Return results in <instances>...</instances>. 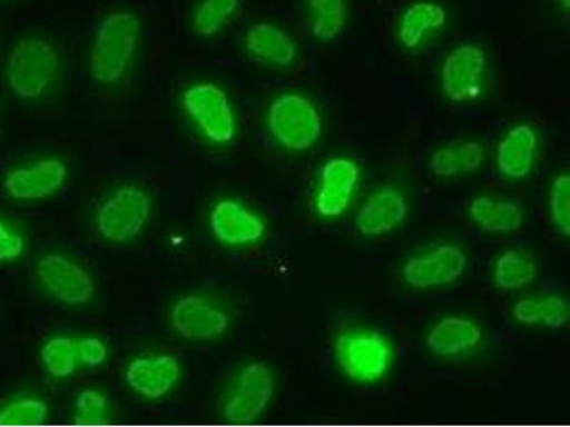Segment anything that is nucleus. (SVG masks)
<instances>
[{
	"label": "nucleus",
	"instance_id": "cd10ccee",
	"mask_svg": "<svg viewBox=\"0 0 570 427\" xmlns=\"http://www.w3.org/2000/svg\"><path fill=\"white\" fill-rule=\"evenodd\" d=\"M48 419V406L38 399L13 401L0 410V426H38Z\"/></svg>",
	"mask_w": 570,
	"mask_h": 427
},
{
	"label": "nucleus",
	"instance_id": "4468645a",
	"mask_svg": "<svg viewBox=\"0 0 570 427\" xmlns=\"http://www.w3.org/2000/svg\"><path fill=\"white\" fill-rule=\"evenodd\" d=\"M406 216H409V202L404 195L395 188H383L360 208L355 226L363 236H383L402 226Z\"/></svg>",
	"mask_w": 570,
	"mask_h": 427
},
{
	"label": "nucleus",
	"instance_id": "bb28decb",
	"mask_svg": "<svg viewBox=\"0 0 570 427\" xmlns=\"http://www.w3.org/2000/svg\"><path fill=\"white\" fill-rule=\"evenodd\" d=\"M78 348L69 338H53L45 344L42 360L49 374L56 378H68L76 369Z\"/></svg>",
	"mask_w": 570,
	"mask_h": 427
},
{
	"label": "nucleus",
	"instance_id": "c85d7f7f",
	"mask_svg": "<svg viewBox=\"0 0 570 427\" xmlns=\"http://www.w3.org/2000/svg\"><path fill=\"white\" fill-rule=\"evenodd\" d=\"M549 208H551L552 220L559 234L568 238L570 236V178L568 172L553 181L551 195H549Z\"/></svg>",
	"mask_w": 570,
	"mask_h": 427
},
{
	"label": "nucleus",
	"instance_id": "b1692460",
	"mask_svg": "<svg viewBox=\"0 0 570 427\" xmlns=\"http://www.w3.org/2000/svg\"><path fill=\"white\" fill-rule=\"evenodd\" d=\"M309 24L315 39L331 42L344 32L348 8L345 0H307Z\"/></svg>",
	"mask_w": 570,
	"mask_h": 427
},
{
	"label": "nucleus",
	"instance_id": "9b49d317",
	"mask_svg": "<svg viewBox=\"0 0 570 427\" xmlns=\"http://www.w3.org/2000/svg\"><path fill=\"white\" fill-rule=\"evenodd\" d=\"M171 324L181 337L212 340L226 332L228 317L208 299L190 295L178 299L173 307Z\"/></svg>",
	"mask_w": 570,
	"mask_h": 427
},
{
	"label": "nucleus",
	"instance_id": "a211bd4d",
	"mask_svg": "<svg viewBox=\"0 0 570 427\" xmlns=\"http://www.w3.org/2000/svg\"><path fill=\"white\" fill-rule=\"evenodd\" d=\"M537 131L529 125L513 127L498 146V169L509 178H523L532 170L537 155Z\"/></svg>",
	"mask_w": 570,
	"mask_h": 427
},
{
	"label": "nucleus",
	"instance_id": "7ed1b4c3",
	"mask_svg": "<svg viewBox=\"0 0 570 427\" xmlns=\"http://www.w3.org/2000/svg\"><path fill=\"white\" fill-rule=\"evenodd\" d=\"M268 127L285 149L304 151L320 140L323 121L317 107L302 95H282L268 107Z\"/></svg>",
	"mask_w": 570,
	"mask_h": 427
},
{
	"label": "nucleus",
	"instance_id": "39448f33",
	"mask_svg": "<svg viewBox=\"0 0 570 427\" xmlns=\"http://www.w3.org/2000/svg\"><path fill=\"white\" fill-rule=\"evenodd\" d=\"M186 113L195 121L202 133L216 145H226L236 135V119L226 91L214 83H198L187 89Z\"/></svg>",
	"mask_w": 570,
	"mask_h": 427
},
{
	"label": "nucleus",
	"instance_id": "2eb2a0df",
	"mask_svg": "<svg viewBox=\"0 0 570 427\" xmlns=\"http://www.w3.org/2000/svg\"><path fill=\"white\" fill-rule=\"evenodd\" d=\"M181 370L175 356L157 355L137 358L126 373L130 388L149 399H160L180 379Z\"/></svg>",
	"mask_w": 570,
	"mask_h": 427
},
{
	"label": "nucleus",
	"instance_id": "4be33fe9",
	"mask_svg": "<svg viewBox=\"0 0 570 427\" xmlns=\"http://www.w3.org/2000/svg\"><path fill=\"white\" fill-rule=\"evenodd\" d=\"M485 152L476 141L460 142V145L441 147L432 152L430 167L438 177H455L480 169Z\"/></svg>",
	"mask_w": 570,
	"mask_h": 427
},
{
	"label": "nucleus",
	"instance_id": "6ab92c4d",
	"mask_svg": "<svg viewBox=\"0 0 570 427\" xmlns=\"http://www.w3.org/2000/svg\"><path fill=\"white\" fill-rule=\"evenodd\" d=\"M446 9L441 3L421 0L402 13L399 40L405 49L415 50L424 44L428 36L445 27Z\"/></svg>",
	"mask_w": 570,
	"mask_h": 427
},
{
	"label": "nucleus",
	"instance_id": "423d86ee",
	"mask_svg": "<svg viewBox=\"0 0 570 427\" xmlns=\"http://www.w3.org/2000/svg\"><path fill=\"white\" fill-rule=\"evenodd\" d=\"M151 205L145 191L127 187L101 206L98 212V230L107 240H130L149 221Z\"/></svg>",
	"mask_w": 570,
	"mask_h": 427
},
{
	"label": "nucleus",
	"instance_id": "aec40b11",
	"mask_svg": "<svg viewBox=\"0 0 570 427\" xmlns=\"http://www.w3.org/2000/svg\"><path fill=\"white\" fill-rule=\"evenodd\" d=\"M481 338V328L473 320L450 317L434 325L428 334L426 345L434 355L455 356L475 348Z\"/></svg>",
	"mask_w": 570,
	"mask_h": 427
},
{
	"label": "nucleus",
	"instance_id": "f8f14e48",
	"mask_svg": "<svg viewBox=\"0 0 570 427\" xmlns=\"http://www.w3.org/2000/svg\"><path fill=\"white\" fill-rule=\"evenodd\" d=\"M360 169L350 159H334L321 172V187L315 207L321 216L338 217L347 210L351 196L358 182Z\"/></svg>",
	"mask_w": 570,
	"mask_h": 427
},
{
	"label": "nucleus",
	"instance_id": "ddd939ff",
	"mask_svg": "<svg viewBox=\"0 0 570 427\" xmlns=\"http://www.w3.org/2000/svg\"><path fill=\"white\" fill-rule=\"evenodd\" d=\"M68 167L60 160H42L10 172L4 188L17 200H39L52 196L65 185Z\"/></svg>",
	"mask_w": 570,
	"mask_h": 427
},
{
	"label": "nucleus",
	"instance_id": "20e7f679",
	"mask_svg": "<svg viewBox=\"0 0 570 427\" xmlns=\"http://www.w3.org/2000/svg\"><path fill=\"white\" fill-rule=\"evenodd\" d=\"M335 352L341 370L355 383H375L391 366L390 344L373 330H344L338 335Z\"/></svg>",
	"mask_w": 570,
	"mask_h": 427
},
{
	"label": "nucleus",
	"instance_id": "0eeeda50",
	"mask_svg": "<svg viewBox=\"0 0 570 427\" xmlns=\"http://www.w3.org/2000/svg\"><path fill=\"white\" fill-rule=\"evenodd\" d=\"M488 59L481 46L461 44L446 56L441 68V88L454 103L478 98L483 88Z\"/></svg>",
	"mask_w": 570,
	"mask_h": 427
},
{
	"label": "nucleus",
	"instance_id": "6e6552de",
	"mask_svg": "<svg viewBox=\"0 0 570 427\" xmlns=\"http://www.w3.org/2000/svg\"><path fill=\"white\" fill-rule=\"evenodd\" d=\"M273 394V376L267 366L247 365L224 405V419L234 425L252 424L267 409Z\"/></svg>",
	"mask_w": 570,
	"mask_h": 427
},
{
	"label": "nucleus",
	"instance_id": "a878e982",
	"mask_svg": "<svg viewBox=\"0 0 570 427\" xmlns=\"http://www.w3.org/2000/svg\"><path fill=\"white\" fill-rule=\"evenodd\" d=\"M240 0H202L193 13V28L205 38L222 33L236 17Z\"/></svg>",
	"mask_w": 570,
	"mask_h": 427
},
{
	"label": "nucleus",
	"instance_id": "412c9836",
	"mask_svg": "<svg viewBox=\"0 0 570 427\" xmlns=\"http://www.w3.org/2000/svg\"><path fill=\"white\" fill-rule=\"evenodd\" d=\"M470 212L482 230L513 232L523 226V212L515 202L483 196L471 202Z\"/></svg>",
	"mask_w": 570,
	"mask_h": 427
},
{
	"label": "nucleus",
	"instance_id": "7c9ffc66",
	"mask_svg": "<svg viewBox=\"0 0 570 427\" xmlns=\"http://www.w3.org/2000/svg\"><path fill=\"white\" fill-rule=\"evenodd\" d=\"M76 348L81 363L90 368L104 364L107 358L106 345L98 338L81 339Z\"/></svg>",
	"mask_w": 570,
	"mask_h": 427
},
{
	"label": "nucleus",
	"instance_id": "393cba45",
	"mask_svg": "<svg viewBox=\"0 0 570 427\" xmlns=\"http://www.w3.org/2000/svg\"><path fill=\"white\" fill-rule=\"evenodd\" d=\"M538 267L527 252L507 251L498 258L493 282L505 291H517L534 281Z\"/></svg>",
	"mask_w": 570,
	"mask_h": 427
},
{
	"label": "nucleus",
	"instance_id": "2f4dec72",
	"mask_svg": "<svg viewBox=\"0 0 570 427\" xmlns=\"http://www.w3.org/2000/svg\"><path fill=\"white\" fill-rule=\"evenodd\" d=\"M23 240L0 222V261L17 259L23 254Z\"/></svg>",
	"mask_w": 570,
	"mask_h": 427
},
{
	"label": "nucleus",
	"instance_id": "1a4fd4ad",
	"mask_svg": "<svg viewBox=\"0 0 570 427\" xmlns=\"http://www.w3.org/2000/svg\"><path fill=\"white\" fill-rule=\"evenodd\" d=\"M38 276L46 289L63 304L81 305L94 297L95 285L89 274L59 254L40 259Z\"/></svg>",
	"mask_w": 570,
	"mask_h": 427
},
{
	"label": "nucleus",
	"instance_id": "5701e85b",
	"mask_svg": "<svg viewBox=\"0 0 570 427\" xmlns=\"http://www.w3.org/2000/svg\"><path fill=\"white\" fill-rule=\"evenodd\" d=\"M513 318L523 325H541L544 328L561 329L569 319L568 301L558 295L519 299L513 307Z\"/></svg>",
	"mask_w": 570,
	"mask_h": 427
},
{
	"label": "nucleus",
	"instance_id": "dca6fc26",
	"mask_svg": "<svg viewBox=\"0 0 570 427\" xmlns=\"http://www.w3.org/2000/svg\"><path fill=\"white\" fill-rule=\"evenodd\" d=\"M210 227L218 240L230 246L256 242L266 231L256 214L234 200L218 202L212 212Z\"/></svg>",
	"mask_w": 570,
	"mask_h": 427
},
{
	"label": "nucleus",
	"instance_id": "f3484780",
	"mask_svg": "<svg viewBox=\"0 0 570 427\" xmlns=\"http://www.w3.org/2000/svg\"><path fill=\"white\" fill-rule=\"evenodd\" d=\"M244 43L254 59L273 68H288L298 54L293 36L268 22L253 24L246 32Z\"/></svg>",
	"mask_w": 570,
	"mask_h": 427
},
{
	"label": "nucleus",
	"instance_id": "f03ea898",
	"mask_svg": "<svg viewBox=\"0 0 570 427\" xmlns=\"http://www.w3.org/2000/svg\"><path fill=\"white\" fill-rule=\"evenodd\" d=\"M60 59L53 44L39 36H27L14 43L7 59L10 90L20 99H39L53 85Z\"/></svg>",
	"mask_w": 570,
	"mask_h": 427
},
{
	"label": "nucleus",
	"instance_id": "473e14b6",
	"mask_svg": "<svg viewBox=\"0 0 570 427\" xmlns=\"http://www.w3.org/2000/svg\"><path fill=\"white\" fill-rule=\"evenodd\" d=\"M561 3H562V8H563L564 12H568L569 7H570V0H561Z\"/></svg>",
	"mask_w": 570,
	"mask_h": 427
},
{
	"label": "nucleus",
	"instance_id": "f257e3e1",
	"mask_svg": "<svg viewBox=\"0 0 570 427\" xmlns=\"http://www.w3.org/2000/svg\"><path fill=\"white\" fill-rule=\"evenodd\" d=\"M140 40V20L129 10H116L101 20L91 42L90 73L100 85L125 79Z\"/></svg>",
	"mask_w": 570,
	"mask_h": 427
},
{
	"label": "nucleus",
	"instance_id": "c756f323",
	"mask_svg": "<svg viewBox=\"0 0 570 427\" xmlns=\"http://www.w3.org/2000/svg\"><path fill=\"white\" fill-rule=\"evenodd\" d=\"M109 401L98 390H83L76 400L75 420L80 425H98L109 419Z\"/></svg>",
	"mask_w": 570,
	"mask_h": 427
},
{
	"label": "nucleus",
	"instance_id": "9d476101",
	"mask_svg": "<svg viewBox=\"0 0 570 427\" xmlns=\"http://www.w3.org/2000/svg\"><path fill=\"white\" fill-rule=\"evenodd\" d=\"M468 259L456 246H441L426 257L411 258L404 267L405 282L412 288L428 289L454 282L465 271Z\"/></svg>",
	"mask_w": 570,
	"mask_h": 427
}]
</instances>
